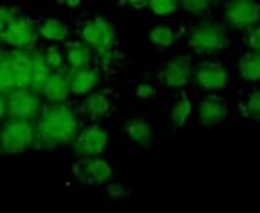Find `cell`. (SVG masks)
Instances as JSON below:
<instances>
[{
	"instance_id": "35",
	"label": "cell",
	"mask_w": 260,
	"mask_h": 213,
	"mask_svg": "<svg viewBox=\"0 0 260 213\" xmlns=\"http://www.w3.org/2000/svg\"><path fill=\"white\" fill-rule=\"evenodd\" d=\"M59 2L64 3L65 6H68V8H75V6H78L81 3V0H59Z\"/></svg>"
},
{
	"instance_id": "13",
	"label": "cell",
	"mask_w": 260,
	"mask_h": 213,
	"mask_svg": "<svg viewBox=\"0 0 260 213\" xmlns=\"http://www.w3.org/2000/svg\"><path fill=\"white\" fill-rule=\"evenodd\" d=\"M68 74L70 91L74 94H87L93 90L99 82L97 71L90 69L88 66L84 68H73Z\"/></svg>"
},
{
	"instance_id": "36",
	"label": "cell",
	"mask_w": 260,
	"mask_h": 213,
	"mask_svg": "<svg viewBox=\"0 0 260 213\" xmlns=\"http://www.w3.org/2000/svg\"><path fill=\"white\" fill-rule=\"evenodd\" d=\"M0 153H2V151H0Z\"/></svg>"
},
{
	"instance_id": "25",
	"label": "cell",
	"mask_w": 260,
	"mask_h": 213,
	"mask_svg": "<svg viewBox=\"0 0 260 213\" xmlns=\"http://www.w3.org/2000/svg\"><path fill=\"white\" fill-rule=\"evenodd\" d=\"M240 111L244 117H250L260 121V91L256 90L249 95V100L246 104L240 105Z\"/></svg>"
},
{
	"instance_id": "5",
	"label": "cell",
	"mask_w": 260,
	"mask_h": 213,
	"mask_svg": "<svg viewBox=\"0 0 260 213\" xmlns=\"http://www.w3.org/2000/svg\"><path fill=\"white\" fill-rule=\"evenodd\" d=\"M0 39L12 47L26 49L37 42L38 30L30 19L16 15L0 33Z\"/></svg>"
},
{
	"instance_id": "15",
	"label": "cell",
	"mask_w": 260,
	"mask_h": 213,
	"mask_svg": "<svg viewBox=\"0 0 260 213\" xmlns=\"http://www.w3.org/2000/svg\"><path fill=\"white\" fill-rule=\"evenodd\" d=\"M42 93L45 94L49 101L64 102L68 98L70 91V82H68V74L67 71H58L49 75L48 81L42 88Z\"/></svg>"
},
{
	"instance_id": "22",
	"label": "cell",
	"mask_w": 260,
	"mask_h": 213,
	"mask_svg": "<svg viewBox=\"0 0 260 213\" xmlns=\"http://www.w3.org/2000/svg\"><path fill=\"white\" fill-rule=\"evenodd\" d=\"M15 76L10 64L9 54H0V94H9L15 90Z\"/></svg>"
},
{
	"instance_id": "11",
	"label": "cell",
	"mask_w": 260,
	"mask_h": 213,
	"mask_svg": "<svg viewBox=\"0 0 260 213\" xmlns=\"http://www.w3.org/2000/svg\"><path fill=\"white\" fill-rule=\"evenodd\" d=\"M229 74L218 62H204L195 72V81L204 90H221L227 83Z\"/></svg>"
},
{
	"instance_id": "10",
	"label": "cell",
	"mask_w": 260,
	"mask_h": 213,
	"mask_svg": "<svg viewBox=\"0 0 260 213\" xmlns=\"http://www.w3.org/2000/svg\"><path fill=\"white\" fill-rule=\"evenodd\" d=\"M191 75H192L191 58L182 55L177 56L168 62L167 66L164 68V71L160 72V78L168 87L182 88L191 79Z\"/></svg>"
},
{
	"instance_id": "28",
	"label": "cell",
	"mask_w": 260,
	"mask_h": 213,
	"mask_svg": "<svg viewBox=\"0 0 260 213\" xmlns=\"http://www.w3.org/2000/svg\"><path fill=\"white\" fill-rule=\"evenodd\" d=\"M45 59H47L48 65L51 66V69H59L62 66V55L58 51V48L51 47L45 54Z\"/></svg>"
},
{
	"instance_id": "31",
	"label": "cell",
	"mask_w": 260,
	"mask_h": 213,
	"mask_svg": "<svg viewBox=\"0 0 260 213\" xmlns=\"http://www.w3.org/2000/svg\"><path fill=\"white\" fill-rule=\"evenodd\" d=\"M136 94L139 98H150L155 95V88L150 83H140L136 90Z\"/></svg>"
},
{
	"instance_id": "1",
	"label": "cell",
	"mask_w": 260,
	"mask_h": 213,
	"mask_svg": "<svg viewBox=\"0 0 260 213\" xmlns=\"http://www.w3.org/2000/svg\"><path fill=\"white\" fill-rule=\"evenodd\" d=\"M77 129L78 124L73 110L64 102H54L41 111L34 144L47 150L70 144L77 136Z\"/></svg>"
},
{
	"instance_id": "27",
	"label": "cell",
	"mask_w": 260,
	"mask_h": 213,
	"mask_svg": "<svg viewBox=\"0 0 260 213\" xmlns=\"http://www.w3.org/2000/svg\"><path fill=\"white\" fill-rule=\"evenodd\" d=\"M179 3H181L188 12L201 13V12H204L205 9H208L211 0H179Z\"/></svg>"
},
{
	"instance_id": "33",
	"label": "cell",
	"mask_w": 260,
	"mask_h": 213,
	"mask_svg": "<svg viewBox=\"0 0 260 213\" xmlns=\"http://www.w3.org/2000/svg\"><path fill=\"white\" fill-rule=\"evenodd\" d=\"M8 114V101L5 94H0V118H3Z\"/></svg>"
},
{
	"instance_id": "16",
	"label": "cell",
	"mask_w": 260,
	"mask_h": 213,
	"mask_svg": "<svg viewBox=\"0 0 260 213\" xmlns=\"http://www.w3.org/2000/svg\"><path fill=\"white\" fill-rule=\"evenodd\" d=\"M32 55V79L29 90H32L34 93H42V88L48 81L51 72V66L48 65L45 55L41 52H30Z\"/></svg>"
},
{
	"instance_id": "21",
	"label": "cell",
	"mask_w": 260,
	"mask_h": 213,
	"mask_svg": "<svg viewBox=\"0 0 260 213\" xmlns=\"http://www.w3.org/2000/svg\"><path fill=\"white\" fill-rule=\"evenodd\" d=\"M38 33L48 40H64L68 36V28L58 19H48L38 28Z\"/></svg>"
},
{
	"instance_id": "17",
	"label": "cell",
	"mask_w": 260,
	"mask_h": 213,
	"mask_svg": "<svg viewBox=\"0 0 260 213\" xmlns=\"http://www.w3.org/2000/svg\"><path fill=\"white\" fill-rule=\"evenodd\" d=\"M124 130L130 139L139 146L148 147L152 141V129L149 122H146L143 118H130L124 124Z\"/></svg>"
},
{
	"instance_id": "20",
	"label": "cell",
	"mask_w": 260,
	"mask_h": 213,
	"mask_svg": "<svg viewBox=\"0 0 260 213\" xmlns=\"http://www.w3.org/2000/svg\"><path fill=\"white\" fill-rule=\"evenodd\" d=\"M239 69L244 79L247 81H260V54L250 52L246 54L239 62Z\"/></svg>"
},
{
	"instance_id": "34",
	"label": "cell",
	"mask_w": 260,
	"mask_h": 213,
	"mask_svg": "<svg viewBox=\"0 0 260 213\" xmlns=\"http://www.w3.org/2000/svg\"><path fill=\"white\" fill-rule=\"evenodd\" d=\"M132 8H136V9H143L149 5V0H127Z\"/></svg>"
},
{
	"instance_id": "32",
	"label": "cell",
	"mask_w": 260,
	"mask_h": 213,
	"mask_svg": "<svg viewBox=\"0 0 260 213\" xmlns=\"http://www.w3.org/2000/svg\"><path fill=\"white\" fill-rule=\"evenodd\" d=\"M109 195L119 199V197H124V196L127 195V192H126V187H123V186L112 185L109 186Z\"/></svg>"
},
{
	"instance_id": "26",
	"label": "cell",
	"mask_w": 260,
	"mask_h": 213,
	"mask_svg": "<svg viewBox=\"0 0 260 213\" xmlns=\"http://www.w3.org/2000/svg\"><path fill=\"white\" fill-rule=\"evenodd\" d=\"M149 8L156 15H169L174 13L178 8L177 0H149Z\"/></svg>"
},
{
	"instance_id": "30",
	"label": "cell",
	"mask_w": 260,
	"mask_h": 213,
	"mask_svg": "<svg viewBox=\"0 0 260 213\" xmlns=\"http://www.w3.org/2000/svg\"><path fill=\"white\" fill-rule=\"evenodd\" d=\"M16 16L15 10L9 8H0V33L6 29V26L12 22V19Z\"/></svg>"
},
{
	"instance_id": "18",
	"label": "cell",
	"mask_w": 260,
	"mask_h": 213,
	"mask_svg": "<svg viewBox=\"0 0 260 213\" xmlns=\"http://www.w3.org/2000/svg\"><path fill=\"white\" fill-rule=\"evenodd\" d=\"M83 110L91 118H102L110 111V101L104 94H91L84 101Z\"/></svg>"
},
{
	"instance_id": "19",
	"label": "cell",
	"mask_w": 260,
	"mask_h": 213,
	"mask_svg": "<svg viewBox=\"0 0 260 213\" xmlns=\"http://www.w3.org/2000/svg\"><path fill=\"white\" fill-rule=\"evenodd\" d=\"M67 58L73 68L88 66L90 61H91V48L83 42H73L68 45Z\"/></svg>"
},
{
	"instance_id": "7",
	"label": "cell",
	"mask_w": 260,
	"mask_h": 213,
	"mask_svg": "<svg viewBox=\"0 0 260 213\" xmlns=\"http://www.w3.org/2000/svg\"><path fill=\"white\" fill-rule=\"evenodd\" d=\"M225 19L234 29H247L260 20V6L254 0H230L225 6Z\"/></svg>"
},
{
	"instance_id": "14",
	"label": "cell",
	"mask_w": 260,
	"mask_h": 213,
	"mask_svg": "<svg viewBox=\"0 0 260 213\" xmlns=\"http://www.w3.org/2000/svg\"><path fill=\"white\" fill-rule=\"evenodd\" d=\"M227 115V105L221 97L210 95L200 105V120L204 125L218 124Z\"/></svg>"
},
{
	"instance_id": "9",
	"label": "cell",
	"mask_w": 260,
	"mask_h": 213,
	"mask_svg": "<svg viewBox=\"0 0 260 213\" xmlns=\"http://www.w3.org/2000/svg\"><path fill=\"white\" fill-rule=\"evenodd\" d=\"M109 137L106 130L99 125L87 127L74 139V151L81 157H93L99 156L107 147Z\"/></svg>"
},
{
	"instance_id": "2",
	"label": "cell",
	"mask_w": 260,
	"mask_h": 213,
	"mask_svg": "<svg viewBox=\"0 0 260 213\" xmlns=\"http://www.w3.org/2000/svg\"><path fill=\"white\" fill-rule=\"evenodd\" d=\"M35 143V127L29 120L10 118L0 131V151L6 154L22 153Z\"/></svg>"
},
{
	"instance_id": "23",
	"label": "cell",
	"mask_w": 260,
	"mask_h": 213,
	"mask_svg": "<svg viewBox=\"0 0 260 213\" xmlns=\"http://www.w3.org/2000/svg\"><path fill=\"white\" fill-rule=\"evenodd\" d=\"M191 111H192L191 100L186 97V94H182L181 98L178 100V102L174 105V108H172V122L177 127H182L186 122V120L189 118Z\"/></svg>"
},
{
	"instance_id": "4",
	"label": "cell",
	"mask_w": 260,
	"mask_h": 213,
	"mask_svg": "<svg viewBox=\"0 0 260 213\" xmlns=\"http://www.w3.org/2000/svg\"><path fill=\"white\" fill-rule=\"evenodd\" d=\"M81 36L84 42L90 48L97 51L100 56H109L116 42V32L112 25L102 16L85 22L81 29Z\"/></svg>"
},
{
	"instance_id": "8",
	"label": "cell",
	"mask_w": 260,
	"mask_h": 213,
	"mask_svg": "<svg viewBox=\"0 0 260 213\" xmlns=\"http://www.w3.org/2000/svg\"><path fill=\"white\" fill-rule=\"evenodd\" d=\"M74 176L85 185H102L113 176V170L104 158L93 156L75 164Z\"/></svg>"
},
{
	"instance_id": "24",
	"label": "cell",
	"mask_w": 260,
	"mask_h": 213,
	"mask_svg": "<svg viewBox=\"0 0 260 213\" xmlns=\"http://www.w3.org/2000/svg\"><path fill=\"white\" fill-rule=\"evenodd\" d=\"M150 40L158 47H171L175 40V33L168 26H155L150 30Z\"/></svg>"
},
{
	"instance_id": "12",
	"label": "cell",
	"mask_w": 260,
	"mask_h": 213,
	"mask_svg": "<svg viewBox=\"0 0 260 213\" xmlns=\"http://www.w3.org/2000/svg\"><path fill=\"white\" fill-rule=\"evenodd\" d=\"M9 56L16 88H29L30 79H32V55H30V52L18 48L16 51L10 52Z\"/></svg>"
},
{
	"instance_id": "3",
	"label": "cell",
	"mask_w": 260,
	"mask_h": 213,
	"mask_svg": "<svg viewBox=\"0 0 260 213\" xmlns=\"http://www.w3.org/2000/svg\"><path fill=\"white\" fill-rule=\"evenodd\" d=\"M189 45L198 54H214L223 51L229 45V39L221 25L205 22L191 30Z\"/></svg>"
},
{
	"instance_id": "6",
	"label": "cell",
	"mask_w": 260,
	"mask_h": 213,
	"mask_svg": "<svg viewBox=\"0 0 260 213\" xmlns=\"http://www.w3.org/2000/svg\"><path fill=\"white\" fill-rule=\"evenodd\" d=\"M8 114L12 118H22V120H32L41 108V102L29 88H15L12 90L8 97Z\"/></svg>"
},
{
	"instance_id": "29",
	"label": "cell",
	"mask_w": 260,
	"mask_h": 213,
	"mask_svg": "<svg viewBox=\"0 0 260 213\" xmlns=\"http://www.w3.org/2000/svg\"><path fill=\"white\" fill-rule=\"evenodd\" d=\"M244 40H246V44H247L251 49H254L256 52H259L260 54V26L259 28L250 29L249 33L244 37Z\"/></svg>"
}]
</instances>
